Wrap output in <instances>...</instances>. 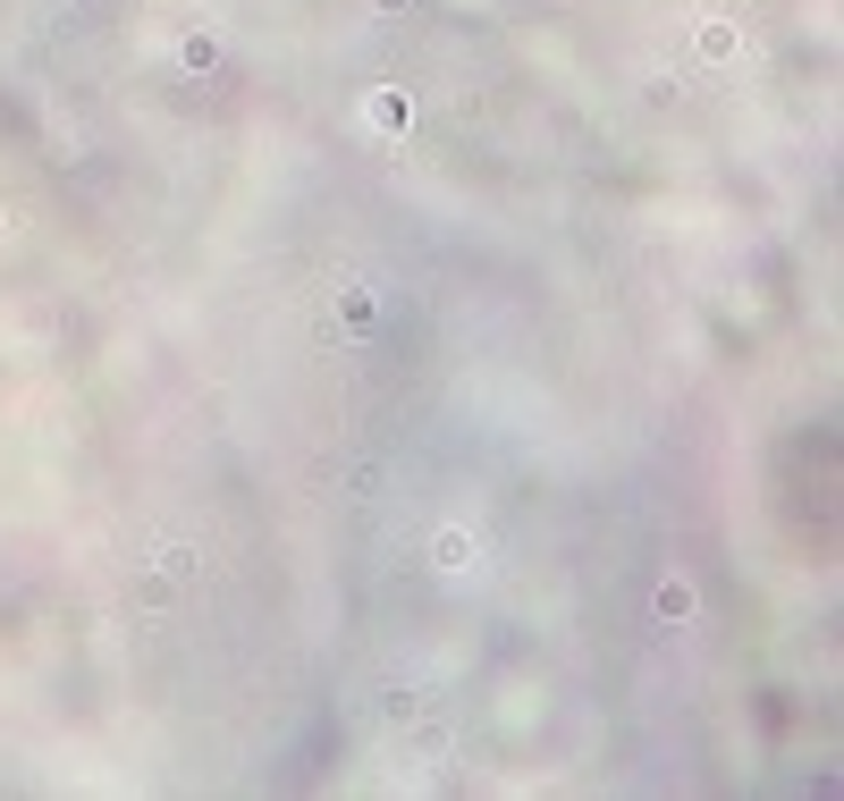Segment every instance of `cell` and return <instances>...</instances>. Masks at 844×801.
Segmentation results:
<instances>
[{
  "mask_svg": "<svg viewBox=\"0 0 844 801\" xmlns=\"http://www.w3.org/2000/svg\"><path fill=\"white\" fill-rule=\"evenodd\" d=\"M692 43H701V60H718V68H726L735 51H744V34L726 26V17H701V26H692Z\"/></svg>",
  "mask_w": 844,
  "mask_h": 801,
  "instance_id": "obj_4",
  "label": "cell"
},
{
  "mask_svg": "<svg viewBox=\"0 0 844 801\" xmlns=\"http://www.w3.org/2000/svg\"><path fill=\"white\" fill-rule=\"evenodd\" d=\"M195 574H203V557H195L186 541H169V548H161V582H195Z\"/></svg>",
  "mask_w": 844,
  "mask_h": 801,
  "instance_id": "obj_6",
  "label": "cell"
},
{
  "mask_svg": "<svg viewBox=\"0 0 844 801\" xmlns=\"http://www.w3.org/2000/svg\"><path fill=\"white\" fill-rule=\"evenodd\" d=\"M650 616H659L667 633L701 624V582H692V574H659V591H650Z\"/></svg>",
  "mask_w": 844,
  "mask_h": 801,
  "instance_id": "obj_1",
  "label": "cell"
},
{
  "mask_svg": "<svg viewBox=\"0 0 844 801\" xmlns=\"http://www.w3.org/2000/svg\"><path fill=\"white\" fill-rule=\"evenodd\" d=\"M178 60H186V76H212V68H220V43H212V34H186Z\"/></svg>",
  "mask_w": 844,
  "mask_h": 801,
  "instance_id": "obj_5",
  "label": "cell"
},
{
  "mask_svg": "<svg viewBox=\"0 0 844 801\" xmlns=\"http://www.w3.org/2000/svg\"><path fill=\"white\" fill-rule=\"evenodd\" d=\"M473 557H482V541H473L465 523H439V532H431V566H439V574H473Z\"/></svg>",
  "mask_w": 844,
  "mask_h": 801,
  "instance_id": "obj_2",
  "label": "cell"
},
{
  "mask_svg": "<svg viewBox=\"0 0 844 801\" xmlns=\"http://www.w3.org/2000/svg\"><path fill=\"white\" fill-rule=\"evenodd\" d=\"M363 9H372L381 26H406V17H414V0H363Z\"/></svg>",
  "mask_w": 844,
  "mask_h": 801,
  "instance_id": "obj_8",
  "label": "cell"
},
{
  "mask_svg": "<svg viewBox=\"0 0 844 801\" xmlns=\"http://www.w3.org/2000/svg\"><path fill=\"white\" fill-rule=\"evenodd\" d=\"M0 228H9V203H0Z\"/></svg>",
  "mask_w": 844,
  "mask_h": 801,
  "instance_id": "obj_9",
  "label": "cell"
},
{
  "mask_svg": "<svg viewBox=\"0 0 844 801\" xmlns=\"http://www.w3.org/2000/svg\"><path fill=\"white\" fill-rule=\"evenodd\" d=\"M363 128H372V135H406V128H414V94L381 85V94L363 101Z\"/></svg>",
  "mask_w": 844,
  "mask_h": 801,
  "instance_id": "obj_3",
  "label": "cell"
},
{
  "mask_svg": "<svg viewBox=\"0 0 844 801\" xmlns=\"http://www.w3.org/2000/svg\"><path fill=\"white\" fill-rule=\"evenodd\" d=\"M372 313H381V304H372V288H347V304H338L347 338H363V329H372Z\"/></svg>",
  "mask_w": 844,
  "mask_h": 801,
  "instance_id": "obj_7",
  "label": "cell"
}]
</instances>
